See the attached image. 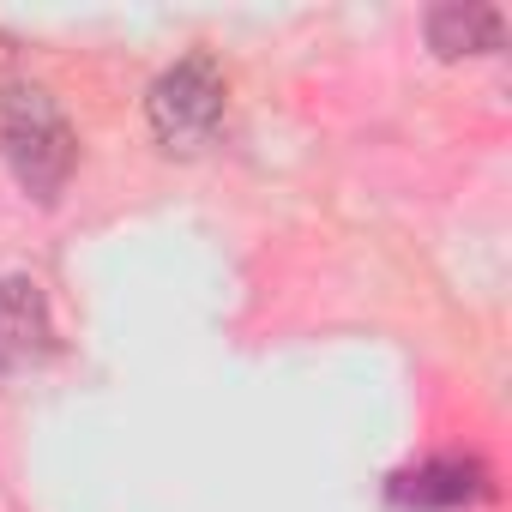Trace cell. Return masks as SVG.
<instances>
[{
	"mask_svg": "<svg viewBox=\"0 0 512 512\" xmlns=\"http://www.w3.org/2000/svg\"><path fill=\"white\" fill-rule=\"evenodd\" d=\"M145 121L163 151L199 157L223 127V67L211 55H187L169 73H157V85L145 97Z\"/></svg>",
	"mask_w": 512,
	"mask_h": 512,
	"instance_id": "7a4b0ae2",
	"label": "cell"
},
{
	"mask_svg": "<svg viewBox=\"0 0 512 512\" xmlns=\"http://www.w3.org/2000/svg\"><path fill=\"white\" fill-rule=\"evenodd\" d=\"M392 494H398L404 506H422V512H452V506H470V500L488 494V470H482L476 458L446 452V458H428V464L404 470V476L392 482Z\"/></svg>",
	"mask_w": 512,
	"mask_h": 512,
	"instance_id": "277c9868",
	"label": "cell"
},
{
	"mask_svg": "<svg viewBox=\"0 0 512 512\" xmlns=\"http://www.w3.org/2000/svg\"><path fill=\"white\" fill-rule=\"evenodd\" d=\"M428 49L440 61H464V55H494L506 43V19L494 7H482V0H440V7H428Z\"/></svg>",
	"mask_w": 512,
	"mask_h": 512,
	"instance_id": "5b68a950",
	"label": "cell"
},
{
	"mask_svg": "<svg viewBox=\"0 0 512 512\" xmlns=\"http://www.w3.org/2000/svg\"><path fill=\"white\" fill-rule=\"evenodd\" d=\"M49 350H55V326H49L43 284L25 272H7L0 278V386H13L19 374L43 368Z\"/></svg>",
	"mask_w": 512,
	"mask_h": 512,
	"instance_id": "3957f363",
	"label": "cell"
},
{
	"mask_svg": "<svg viewBox=\"0 0 512 512\" xmlns=\"http://www.w3.org/2000/svg\"><path fill=\"white\" fill-rule=\"evenodd\" d=\"M0 157L37 205H55L67 193L79 169V133L49 85H25V79L7 85V97H0Z\"/></svg>",
	"mask_w": 512,
	"mask_h": 512,
	"instance_id": "6da1fadb",
	"label": "cell"
}]
</instances>
